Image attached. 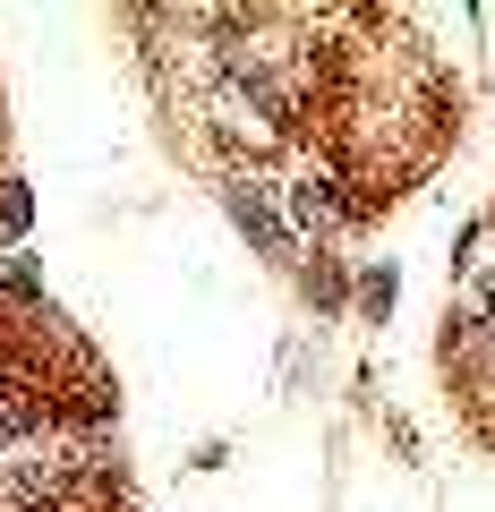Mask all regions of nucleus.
I'll list each match as a JSON object with an SVG mask.
<instances>
[{"label":"nucleus","mask_w":495,"mask_h":512,"mask_svg":"<svg viewBox=\"0 0 495 512\" xmlns=\"http://www.w3.org/2000/svg\"><path fill=\"white\" fill-rule=\"evenodd\" d=\"M222 205H231V222H239V231H248V239H257L265 256H291V222L274 214V188L239 180V188H231V197H222Z\"/></svg>","instance_id":"f257e3e1"},{"label":"nucleus","mask_w":495,"mask_h":512,"mask_svg":"<svg viewBox=\"0 0 495 512\" xmlns=\"http://www.w3.org/2000/svg\"><path fill=\"white\" fill-rule=\"evenodd\" d=\"M393 291H402V282H393V265H367V274H359V308H367V316H385Z\"/></svg>","instance_id":"f03ea898"},{"label":"nucleus","mask_w":495,"mask_h":512,"mask_svg":"<svg viewBox=\"0 0 495 512\" xmlns=\"http://www.w3.org/2000/svg\"><path fill=\"white\" fill-rule=\"evenodd\" d=\"M26 222H35V205H26V188H0V239H18Z\"/></svg>","instance_id":"7ed1b4c3"}]
</instances>
